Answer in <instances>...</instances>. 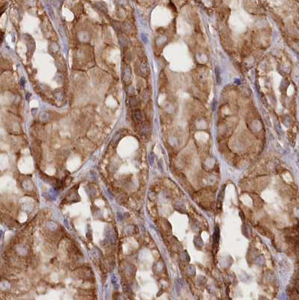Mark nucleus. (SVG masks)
Segmentation results:
<instances>
[{
	"mask_svg": "<svg viewBox=\"0 0 299 300\" xmlns=\"http://www.w3.org/2000/svg\"><path fill=\"white\" fill-rule=\"evenodd\" d=\"M215 75H216V81H217V84L220 85L222 82V79H221V68H220L218 66L215 68Z\"/></svg>",
	"mask_w": 299,
	"mask_h": 300,
	"instance_id": "f257e3e1",
	"label": "nucleus"
},
{
	"mask_svg": "<svg viewBox=\"0 0 299 300\" xmlns=\"http://www.w3.org/2000/svg\"><path fill=\"white\" fill-rule=\"evenodd\" d=\"M134 119L137 121H141L142 119V114H141L140 111L137 110L135 113H134Z\"/></svg>",
	"mask_w": 299,
	"mask_h": 300,
	"instance_id": "f03ea898",
	"label": "nucleus"
},
{
	"mask_svg": "<svg viewBox=\"0 0 299 300\" xmlns=\"http://www.w3.org/2000/svg\"><path fill=\"white\" fill-rule=\"evenodd\" d=\"M142 40L145 41V43H146V42H147V38H146V36H145V35H142Z\"/></svg>",
	"mask_w": 299,
	"mask_h": 300,
	"instance_id": "7ed1b4c3",
	"label": "nucleus"
}]
</instances>
